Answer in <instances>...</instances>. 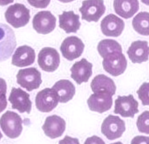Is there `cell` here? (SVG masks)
<instances>
[{
	"mask_svg": "<svg viewBox=\"0 0 149 144\" xmlns=\"http://www.w3.org/2000/svg\"><path fill=\"white\" fill-rule=\"evenodd\" d=\"M97 51L101 57L104 58L107 55L114 52H122L121 45L118 42L113 39H104L99 42Z\"/></svg>",
	"mask_w": 149,
	"mask_h": 144,
	"instance_id": "cell-25",
	"label": "cell"
},
{
	"mask_svg": "<svg viewBox=\"0 0 149 144\" xmlns=\"http://www.w3.org/2000/svg\"><path fill=\"white\" fill-rule=\"evenodd\" d=\"M56 92L59 102L66 103L72 99L76 92V88L73 83L67 80H61L57 81L52 87Z\"/></svg>",
	"mask_w": 149,
	"mask_h": 144,
	"instance_id": "cell-21",
	"label": "cell"
},
{
	"mask_svg": "<svg viewBox=\"0 0 149 144\" xmlns=\"http://www.w3.org/2000/svg\"><path fill=\"white\" fill-rule=\"evenodd\" d=\"M105 10L104 0H85L79 8L82 19L88 22H98L105 13Z\"/></svg>",
	"mask_w": 149,
	"mask_h": 144,
	"instance_id": "cell-5",
	"label": "cell"
},
{
	"mask_svg": "<svg viewBox=\"0 0 149 144\" xmlns=\"http://www.w3.org/2000/svg\"><path fill=\"white\" fill-rule=\"evenodd\" d=\"M90 87L93 92H106L112 96L115 94L116 85L115 82L111 78L104 74L97 75L93 78Z\"/></svg>",
	"mask_w": 149,
	"mask_h": 144,
	"instance_id": "cell-23",
	"label": "cell"
},
{
	"mask_svg": "<svg viewBox=\"0 0 149 144\" xmlns=\"http://www.w3.org/2000/svg\"><path fill=\"white\" fill-rule=\"evenodd\" d=\"M113 7L116 14L124 19L132 17L139 10L138 0H114Z\"/></svg>",
	"mask_w": 149,
	"mask_h": 144,
	"instance_id": "cell-20",
	"label": "cell"
},
{
	"mask_svg": "<svg viewBox=\"0 0 149 144\" xmlns=\"http://www.w3.org/2000/svg\"><path fill=\"white\" fill-rule=\"evenodd\" d=\"M124 21L113 14L106 15L100 23L102 34L107 37H118L124 31Z\"/></svg>",
	"mask_w": 149,
	"mask_h": 144,
	"instance_id": "cell-14",
	"label": "cell"
},
{
	"mask_svg": "<svg viewBox=\"0 0 149 144\" xmlns=\"http://www.w3.org/2000/svg\"><path fill=\"white\" fill-rule=\"evenodd\" d=\"M115 103L114 113L123 117L134 118L135 114L139 112L138 101L131 94L128 96H118Z\"/></svg>",
	"mask_w": 149,
	"mask_h": 144,
	"instance_id": "cell-12",
	"label": "cell"
},
{
	"mask_svg": "<svg viewBox=\"0 0 149 144\" xmlns=\"http://www.w3.org/2000/svg\"><path fill=\"white\" fill-rule=\"evenodd\" d=\"M29 4L37 8H45L49 5L51 0H27Z\"/></svg>",
	"mask_w": 149,
	"mask_h": 144,
	"instance_id": "cell-28",
	"label": "cell"
},
{
	"mask_svg": "<svg viewBox=\"0 0 149 144\" xmlns=\"http://www.w3.org/2000/svg\"><path fill=\"white\" fill-rule=\"evenodd\" d=\"M148 43L147 41L133 42L129 48L127 53L132 63L140 64L148 60Z\"/></svg>",
	"mask_w": 149,
	"mask_h": 144,
	"instance_id": "cell-19",
	"label": "cell"
},
{
	"mask_svg": "<svg viewBox=\"0 0 149 144\" xmlns=\"http://www.w3.org/2000/svg\"><path fill=\"white\" fill-rule=\"evenodd\" d=\"M92 64L87 61L86 59L82 58L71 67V78L78 85L88 82L92 75Z\"/></svg>",
	"mask_w": 149,
	"mask_h": 144,
	"instance_id": "cell-17",
	"label": "cell"
},
{
	"mask_svg": "<svg viewBox=\"0 0 149 144\" xmlns=\"http://www.w3.org/2000/svg\"><path fill=\"white\" fill-rule=\"evenodd\" d=\"M35 52L33 48L24 45L19 47L12 56V64L16 67H27L34 63Z\"/></svg>",
	"mask_w": 149,
	"mask_h": 144,
	"instance_id": "cell-18",
	"label": "cell"
},
{
	"mask_svg": "<svg viewBox=\"0 0 149 144\" xmlns=\"http://www.w3.org/2000/svg\"><path fill=\"white\" fill-rule=\"evenodd\" d=\"M6 88H7V85H6L5 80L0 78V92L6 94Z\"/></svg>",
	"mask_w": 149,
	"mask_h": 144,
	"instance_id": "cell-33",
	"label": "cell"
},
{
	"mask_svg": "<svg viewBox=\"0 0 149 144\" xmlns=\"http://www.w3.org/2000/svg\"><path fill=\"white\" fill-rule=\"evenodd\" d=\"M56 19L49 11L38 12L33 19V27L38 34L46 35L53 31L56 27Z\"/></svg>",
	"mask_w": 149,
	"mask_h": 144,
	"instance_id": "cell-11",
	"label": "cell"
},
{
	"mask_svg": "<svg viewBox=\"0 0 149 144\" xmlns=\"http://www.w3.org/2000/svg\"><path fill=\"white\" fill-rule=\"evenodd\" d=\"M16 77L17 83L29 92L37 89L42 82L41 73L35 67L19 70Z\"/></svg>",
	"mask_w": 149,
	"mask_h": 144,
	"instance_id": "cell-6",
	"label": "cell"
},
{
	"mask_svg": "<svg viewBox=\"0 0 149 144\" xmlns=\"http://www.w3.org/2000/svg\"><path fill=\"white\" fill-rule=\"evenodd\" d=\"M104 143V142L103 141L102 139H100L99 137L96 136H93L91 138H88L86 140L85 143Z\"/></svg>",
	"mask_w": 149,
	"mask_h": 144,
	"instance_id": "cell-31",
	"label": "cell"
},
{
	"mask_svg": "<svg viewBox=\"0 0 149 144\" xmlns=\"http://www.w3.org/2000/svg\"><path fill=\"white\" fill-rule=\"evenodd\" d=\"M87 103L90 110L102 113L111 108L113 104L112 96L106 92H94L87 100Z\"/></svg>",
	"mask_w": 149,
	"mask_h": 144,
	"instance_id": "cell-15",
	"label": "cell"
},
{
	"mask_svg": "<svg viewBox=\"0 0 149 144\" xmlns=\"http://www.w3.org/2000/svg\"><path fill=\"white\" fill-rule=\"evenodd\" d=\"M132 143H148V137H145L142 136H138L135 137L132 140Z\"/></svg>",
	"mask_w": 149,
	"mask_h": 144,
	"instance_id": "cell-30",
	"label": "cell"
},
{
	"mask_svg": "<svg viewBox=\"0 0 149 144\" xmlns=\"http://www.w3.org/2000/svg\"><path fill=\"white\" fill-rule=\"evenodd\" d=\"M30 10L21 3L10 5L5 13L6 22L15 28L23 27L30 19Z\"/></svg>",
	"mask_w": 149,
	"mask_h": 144,
	"instance_id": "cell-2",
	"label": "cell"
},
{
	"mask_svg": "<svg viewBox=\"0 0 149 144\" xmlns=\"http://www.w3.org/2000/svg\"><path fill=\"white\" fill-rule=\"evenodd\" d=\"M22 120L17 113L7 111L0 119V126L2 131L10 138H16L22 131Z\"/></svg>",
	"mask_w": 149,
	"mask_h": 144,
	"instance_id": "cell-3",
	"label": "cell"
},
{
	"mask_svg": "<svg viewBox=\"0 0 149 144\" xmlns=\"http://www.w3.org/2000/svg\"><path fill=\"white\" fill-rule=\"evenodd\" d=\"M132 24L134 30L140 35L148 36L149 34V14L141 12L134 17Z\"/></svg>",
	"mask_w": 149,
	"mask_h": 144,
	"instance_id": "cell-24",
	"label": "cell"
},
{
	"mask_svg": "<svg viewBox=\"0 0 149 144\" xmlns=\"http://www.w3.org/2000/svg\"><path fill=\"white\" fill-rule=\"evenodd\" d=\"M136 125L138 131L141 133L149 134V112L146 111L138 117Z\"/></svg>",
	"mask_w": 149,
	"mask_h": 144,
	"instance_id": "cell-26",
	"label": "cell"
},
{
	"mask_svg": "<svg viewBox=\"0 0 149 144\" xmlns=\"http://www.w3.org/2000/svg\"><path fill=\"white\" fill-rule=\"evenodd\" d=\"M60 143H79V140L76 139V138H70V137H69L68 136H66L65 137V139L63 140H61L60 141Z\"/></svg>",
	"mask_w": 149,
	"mask_h": 144,
	"instance_id": "cell-32",
	"label": "cell"
},
{
	"mask_svg": "<svg viewBox=\"0 0 149 144\" xmlns=\"http://www.w3.org/2000/svg\"><path fill=\"white\" fill-rule=\"evenodd\" d=\"M2 137H3V135L1 134V131H0V140H1V138H2Z\"/></svg>",
	"mask_w": 149,
	"mask_h": 144,
	"instance_id": "cell-37",
	"label": "cell"
},
{
	"mask_svg": "<svg viewBox=\"0 0 149 144\" xmlns=\"http://www.w3.org/2000/svg\"><path fill=\"white\" fill-rule=\"evenodd\" d=\"M8 101L12 104V108L17 110L20 113H30L32 103L30 94L22 90L21 88H12Z\"/></svg>",
	"mask_w": 149,
	"mask_h": 144,
	"instance_id": "cell-13",
	"label": "cell"
},
{
	"mask_svg": "<svg viewBox=\"0 0 149 144\" xmlns=\"http://www.w3.org/2000/svg\"><path fill=\"white\" fill-rule=\"evenodd\" d=\"M125 131V122L118 116L109 115L103 121L101 126V133L109 140L119 138Z\"/></svg>",
	"mask_w": 149,
	"mask_h": 144,
	"instance_id": "cell-7",
	"label": "cell"
},
{
	"mask_svg": "<svg viewBox=\"0 0 149 144\" xmlns=\"http://www.w3.org/2000/svg\"><path fill=\"white\" fill-rule=\"evenodd\" d=\"M60 57L54 48L46 47L42 49L38 55V64L43 71L52 73L59 67Z\"/></svg>",
	"mask_w": 149,
	"mask_h": 144,
	"instance_id": "cell-8",
	"label": "cell"
},
{
	"mask_svg": "<svg viewBox=\"0 0 149 144\" xmlns=\"http://www.w3.org/2000/svg\"><path fill=\"white\" fill-rule=\"evenodd\" d=\"M85 45L83 41L76 36L67 37L60 46L63 57L69 61H72L80 57L83 54Z\"/></svg>",
	"mask_w": 149,
	"mask_h": 144,
	"instance_id": "cell-10",
	"label": "cell"
},
{
	"mask_svg": "<svg viewBox=\"0 0 149 144\" xmlns=\"http://www.w3.org/2000/svg\"><path fill=\"white\" fill-rule=\"evenodd\" d=\"M141 1L145 3V4H146L147 5H148V0H141Z\"/></svg>",
	"mask_w": 149,
	"mask_h": 144,
	"instance_id": "cell-36",
	"label": "cell"
},
{
	"mask_svg": "<svg viewBox=\"0 0 149 144\" xmlns=\"http://www.w3.org/2000/svg\"><path fill=\"white\" fill-rule=\"evenodd\" d=\"M59 98L53 88H46L38 92L35 98L37 108L44 113L51 112L58 105Z\"/></svg>",
	"mask_w": 149,
	"mask_h": 144,
	"instance_id": "cell-9",
	"label": "cell"
},
{
	"mask_svg": "<svg viewBox=\"0 0 149 144\" xmlns=\"http://www.w3.org/2000/svg\"><path fill=\"white\" fill-rule=\"evenodd\" d=\"M58 1H60L62 3H70L74 1V0H58Z\"/></svg>",
	"mask_w": 149,
	"mask_h": 144,
	"instance_id": "cell-35",
	"label": "cell"
},
{
	"mask_svg": "<svg viewBox=\"0 0 149 144\" xmlns=\"http://www.w3.org/2000/svg\"><path fill=\"white\" fill-rule=\"evenodd\" d=\"M103 58L104 69L113 76L122 74L127 68V62L122 52H114Z\"/></svg>",
	"mask_w": 149,
	"mask_h": 144,
	"instance_id": "cell-4",
	"label": "cell"
},
{
	"mask_svg": "<svg viewBox=\"0 0 149 144\" xmlns=\"http://www.w3.org/2000/svg\"><path fill=\"white\" fill-rule=\"evenodd\" d=\"M66 123L63 119L56 115H53L46 118L42 129L45 135L54 139L60 137L65 130Z\"/></svg>",
	"mask_w": 149,
	"mask_h": 144,
	"instance_id": "cell-16",
	"label": "cell"
},
{
	"mask_svg": "<svg viewBox=\"0 0 149 144\" xmlns=\"http://www.w3.org/2000/svg\"><path fill=\"white\" fill-rule=\"evenodd\" d=\"M148 92H149V84L148 82H145L139 88L137 91V94L138 95L139 99H140L143 105L146 106L149 104V97H148Z\"/></svg>",
	"mask_w": 149,
	"mask_h": 144,
	"instance_id": "cell-27",
	"label": "cell"
},
{
	"mask_svg": "<svg viewBox=\"0 0 149 144\" xmlns=\"http://www.w3.org/2000/svg\"><path fill=\"white\" fill-rule=\"evenodd\" d=\"M59 27L67 34L76 33L80 28L79 15L75 14L73 11H63L59 15Z\"/></svg>",
	"mask_w": 149,
	"mask_h": 144,
	"instance_id": "cell-22",
	"label": "cell"
},
{
	"mask_svg": "<svg viewBox=\"0 0 149 144\" xmlns=\"http://www.w3.org/2000/svg\"><path fill=\"white\" fill-rule=\"evenodd\" d=\"M7 106L6 94L0 92V113L3 112Z\"/></svg>",
	"mask_w": 149,
	"mask_h": 144,
	"instance_id": "cell-29",
	"label": "cell"
},
{
	"mask_svg": "<svg viewBox=\"0 0 149 144\" xmlns=\"http://www.w3.org/2000/svg\"><path fill=\"white\" fill-rule=\"evenodd\" d=\"M17 42L14 31L5 24L0 23V62L11 57Z\"/></svg>",
	"mask_w": 149,
	"mask_h": 144,
	"instance_id": "cell-1",
	"label": "cell"
},
{
	"mask_svg": "<svg viewBox=\"0 0 149 144\" xmlns=\"http://www.w3.org/2000/svg\"><path fill=\"white\" fill-rule=\"evenodd\" d=\"M14 0H0V5L5 6L14 2Z\"/></svg>",
	"mask_w": 149,
	"mask_h": 144,
	"instance_id": "cell-34",
	"label": "cell"
}]
</instances>
